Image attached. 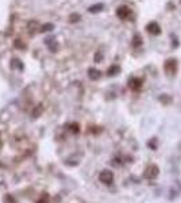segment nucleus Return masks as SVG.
Segmentation results:
<instances>
[{
	"label": "nucleus",
	"instance_id": "nucleus-1",
	"mask_svg": "<svg viewBox=\"0 0 181 203\" xmlns=\"http://www.w3.org/2000/svg\"><path fill=\"white\" fill-rule=\"evenodd\" d=\"M131 14H133V11H131V8H128L127 5H120V7L116 10V15H118V18H120V19L130 18Z\"/></svg>",
	"mask_w": 181,
	"mask_h": 203
},
{
	"label": "nucleus",
	"instance_id": "nucleus-2",
	"mask_svg": "<svg viewBox=\"0 0 181 203\" xmlns=\"http://www.w3.org/2000/svg\"><path fill=\"white\" fill-rule=\"evenodd\" d=\"M146 30H147V33L153 34V35H160L161 34V27H160V25L157 22H150L146 26Z\"/></svg>",
	"mask_w": 181,
	"mask_h": 203
},
{
	"label": "nucleus",
	"instance_id": "nucleus-3",
	"mask_svg": "<svg viewBox=\"0 0 181 203\" xmlns=\"http://www.w3.org/2000/svg\"><path fill=\"white\" fill-rule=\"evenodd\" d=\"M99 179H100L103 183H111L112 181V179H114V175H112V172L111 171H103V172L100 173V176H99Z\"/></svg>",
	"mask_w": 181,
	"mask_h": 203
},
{
	"label": "nucleus",
	"instance_id": "nucleus-4",
	"mask_svg": "<svg viewBox=\"0 0 181 203\" xmlns=\"http://www.w3.org/2000/svg\"><path fill=\"white\" fill-rule=\"evenodd\" d=\"M177 66V64H176V61L174 60H169L168 62L165 64V71H169L170 73H173L174 72V68Z\"/></svg>",
	"mask_w": 181,
	"mask_h": 203
},
{
	"label": "nucleus",
	"instance_id": "nucleus-5",
	"mask_svg": "<svg viewBox=\"0 0 181 203\" xmlns=\"http://www.w3.org/2000/svg\"><path fill=\"white\" fill-rule=\"evenodd\" d=\"M89 77L92 80H97L100 77V72L96 71V69H89Z\"/></svg>",
	"mask_w": 181,
	"mask_h": 203
},
{
	"label": "nucleus",
	"instance_id": "nucleus-6",
	"mask_svg": "<svg viewBox=\"0 0 181 203\" xmlns=\"http://www.w3.org/2000/svg\"><path fill=\"white\" fill-rule=\"evenodd\" d=\"M103 10V4H96V5H92V7L88 8L89 12H99V11Z\"/></svg>",
	"mask_w": 181,
	"mask_h": 203
},
{
	"label": "nucleus",
	"instance_id": "nucleus-7",
	"mask_svg": "<svg viewBox=\"0 0 181 203\" xmlns=\"http://www.w3.org/2000/svg\"><path fill=\"white\" fill-rule=\"evenodd\" d=\"M54 28V26L51 25V23H46V25H43L42 27H41V31H50V30H53Z\"/></svg>",
	"mask_w": 181,
	"mask_h": 203
},
{
	"label": "nucleus",
	"instance_id": "nucleus-8",
	"mask_svg": "<svg viewBox=\"0 0 181 203\" xmlns=\"http://www.w3.org/2000/svg\"><path fill=\"white\" fill-rule=\"evenodd\" d=\"M41 111H42V106H41V104H39V106H38V107H37V108H35V110H34V112H33L34 118H38V115H39V114H41Z\"/></svg>",
	"mask_w": 181,
	"mask_h": 203
},
{
	"label": "nucleus",
	"instance_id": "nucleus-9",
	"mask_svg": "<svg viewBox=\"0 0 181 203\" xmlns=\"http://www.w3.org/2000/svg\"><path fill=\"white\" fill-rule=\"evenodd\" d=\"M78 19H80V15H78V14H73V15H71V22H77Z\"/></svg>",
	"mask_w": 181,
	"mask_h": 203
}]
</instances>
